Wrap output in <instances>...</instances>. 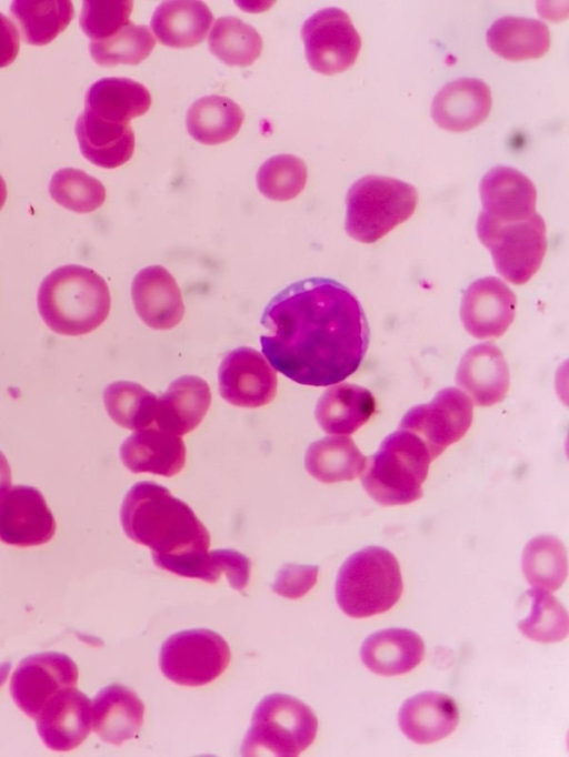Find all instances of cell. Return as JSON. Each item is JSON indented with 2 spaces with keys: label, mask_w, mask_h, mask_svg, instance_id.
<instances>
[{
  "label": "cell",
  "mask_w": 569,
  "mask_h": 757,
  "mask_svg": "<svg viewBox=\"0 0 569 757\" xmlns=\"http://www.w3.org/2000/svg\"><path fill=\"white\" fill-rule=\"evenodd\" d=\"M262 352L293 382L337 384L360 366L369 325L355 294L338 281L310 277L280 291L262 312Z\"/></svg>",
  "instance_id": "obj_1"
},
{
  "label": "cell",
  "mask_w": 569,
  "mask_h": 757,
  "mask_svg": "<svg viewBox=\"0 0 569 757\" xmlns=\"http://www.w3.org/2000/svg\"><path fill=\"white\" fill-rule=\"evenodd\" d=\"M120 522L128 538L151 549L153 563L208 552L210 535L191 507L153 482L126 494Z\"/></svg>",
  "instance_id": "obj_2"
},
{
  "label": "cell",
  "mask_w": 569,
  "mask_h": 757,
  "mask_svg": "<svg viewBox=\"0 0 569 757\" xmlns=\"http://www.w3.org/2000/svg\"><path fill=\"white\" fill-rule=\"evenodd\" d=\"M106 281L93 270L70 264L44 277L38 291V310L44 323L62 335H82L100 326L110 311Z\"/></svg>",
  "instance_id": "obj_3"
},
{
  "label": "cell",
  "mask_w": 569,
  "mask_h": 757,
  "mask_svg": "<svg viewBox=\"0 0 569 757\" xmlns=\"http://www.w3.org/2000/svg\"><path fill=\"white\" fill-rule=\"evenodd\" d=\"M431 455L413 433L399 428L366 457L360 478L366 492L385 506L405 505L422 496Z\"/></svg>",
  "instance_id": "obj_4"
},
{
  "label": "cell",
  "mask_w": 569,
  "mask_h": 757,
  "mask_svg": "<svg viewBox=\"0 0 569 757\" xmlns=\"http://www.w3.org/2000/svg\"><path fill=\"white\" fill-rule=\"evenodd\" d=\"M403 589L395 555L379 546L365 547L347 558L336 581V599L341 610L365 618L389 610Z\"/></svg>",
  "instance_id": "obj_5"
},
{
  "label": "cell",
  "mask_w": 569,
  "mask_h": 757,
  "mask_svg": "<svg viewBox=\"0 0 569 757\" xmlns=\"http://www.w3.org/2000/svg\"><path fill=\"white\" fill-rule=\"evenodd\" d=\"M417 203V190L405 181L362 176L347 193L346 232L359 242L373 243L408 220Z\"/></svg>",
  "instance_id": "obj_6"
},
{
  "label": "cell",
  "mask_w": 569,
  "mask_h": 757,
  "mask_svg": "<svg viewBox=\"0 0 569 757\" xmlns=\"http://www.w3.org/2000/svg\"><path fill=\"white\" fill-rule=\"evenodd\" d=\"M317 729L318 719L309 706L286 694H271L256 707L241 754L295 757L312 744Z\"/></svg>",
  "instance_id": "obj_7"
},
{
  "label": "cell",
  "mask_w": 569,
  "mask_h": 757,
  "mask_svg": "<svg viewBox=\"0 0 569 757\" xmlns=\"http://www.w3.org/2000/svg\"><path fill=\"white\" fill-rule=\"evenodd\" d=\"M497 272L512 284H525L538 271L547 250L546 224L535 213L516 222H497L480 212L476 225Z\"/></svg>",
  "instance_id": "obj_8"
},
{
  "label": "cell",
  "mask_w": 569,
  "mask_h": 757,
  "mask_svg": "<svg viewBox=\"0 0 569 757\" xmlns=\"http://www.w3.org/2000/svg\"><path fill=\"white\" fill-rule=\"evenodd\" d=\"M228 643L218 633L196 628L171 635L159 656L162 674L182 686H202L211 683L230 662Z\"/></svg>",
  "instance_id": "obj_9"
},
{
  "label": "cell",
  "mask_w": 569,
  "mask_h": 757,
  "mask_svg": "<svg viewBox=\"0 0 569 757\" xmlns=\"http://www.w3.org/2000/svg\"><path fill=\"white\" fill-rule=\"evenodd\" d=\"M301 37L309 65L327 75L349 69L361 48V38L350 17L339 8L313 13L305 21Z\"/></svg>",
  "instance_id": "obj_10"
},
{
  "label": "cell",
  "mask_w": 569,
  "mask_h": 757,
  "mask_svg": "<svg viewBox=\"0 0 569 757\" xmlns=\"http://www.w3.org/2000/svg\"><path fill=\"white\" fill-rule=\"evenodd\" d=\"M472 422V403L462 391L447 387L427 404L416 405L402 417L399 428L416 434L431 458L459 441Z\"/></svg>",
  "instance_id": "obj_11"
},
{
  "label": "cell",
  "mask_w": 569,
  "mask_h": 757,
  "mask_svg": "<svg viewBox=\"0 0 569 757\" xmlns=\"http://www.w3.org/2000/svg\"><path fill=\"white\" fill-rule=\"evenodd\" d=\"M78 667L66 654L47 652L22 659L10 680L16 705L36 719L44 704L59 690L76 687Z\"/></svg>",
  "instance_id": "obj_12"
},
{
  "label": "cell",
  "mask_w": 569,
  "mask_h": 757,
  "mask_svg": "<svg viewBox=\"0 0 569 757\" xmlns=\"http://www.w3.org/2000/svg\"><path fill=\"white\" fill-rule=\"evenodd\" d=\"M220 395L240 407H260L277 393V374L264 356L248 346L230 351L218 370Z\"/></svg>",
  "instance_id": "obj_13"
},
{
  "label": "cell",
  "mask_w": 569,
  "mask_h": 757,
  "mask_svg": "<svg viewBox=\"0 0 569 757\" xmlns=\"http://www.w3.org/2000/svg\"><path fill=\"white\" fill-rule=\"evenodd\" d=\"M56 521L40 491L17 485L0 499V541L18 547L48 543Z\"/></svg>",
  "instance_id": "obj_14"
},
{
  "label": "cell",
  "mask_w": 569,
  "mask_h": 757,
  "mask_svg": "<svg viewBox=\"0 0 569 757\" xmlns=\"http://www.w3.org/2000/svg\"><path fill=\"white\" fill-rule=\"evenodd\" d=\"M36 721L38 734L49 749L70 751L91 730V702L76 687L63 688L44 704Z\"/></svg>",
  "instance_id": "obj_15"
},
{
  "label": "cell",
  "mask_w": 569,
  "mask_h": 757,
  "mask_svg": "<svg viewBox=\"0 0 569 757\" xmlns=\"http://www.w3.org/2000/svg\"><path fill=\"white\" fill-rule=\"evenodd\" d=\"M516 295L499 279L487 276L472 282L461 300L465 329L477 339L502 335L515 317Z\"/></svg>",
  "instance_id": "obj_16"
},
{
  "label": "cell",
  "mask_w": 569,
  "mask_h": 757,
  "mask_svg": "<svg viewBox=\"0 0 569 757\" xmlns=\"http://www.w3.org/2000/svg\"><path fill=\"white\" fill-rule=\"evenodd\" d=\"M131 297L138 316L153 330H170L183 317L181 291L164 266L140 270L132 281Z\"/></svg>",
  "instance_id": "obj_17"
},
{
  "label": "cell",
  "mask_w": 569,
  "mask_h": 757,
  "mask_svg": "<svg viewBox=\"0 0 569 757\" xmlns=\"http://www.w3.org/2000/svg\"><path fill=\"white\" fill-rule=\"evenodd\" d=\"M482 211L497 222H516L536 213L537 191L531 180L517 169L497 165L481 179Z\"/></svg>",
  "instance_id": "obj_18"
},
{
  "label": "cell",
  "mask_w": 569,
  "mask_h": 757,
  "mask_svg": "<svg viewBox=\"0 0 569 757\" xmlns=\"http://www.w3.org/2000/svg\"><path fill=\"white\" fill-rule=\"evenodd\" d=\"M120 458L132 473H151L171 477L186 464V446L181 436L156 425L137 430L120 446Z\"/></svg>",
  "instance_id": "obj_19"
},
{
  "label": "cell",
  "mask_w": 569,
  "mask_h": 757,
  "mask_svg": "<svg viewBox=\"0 0 569 757\" xmlns=\"http://www.w3.org/2000/svg\"><path fill=\"white\" fill-rule=\"evenodd\" d=\"M491 109V92L480 79L459 78L448 82L431 103L433 121L448 131H468L480 124Z\"/></svg>",
  "instance_id": "obj_20"
},
{
  "label": "cell",
  "mask_w": 569,
  "mask_h": 757,
  "mask_svg": "<svg viewBox=\"0 0 569 757\" xmlns=\"http://www.w3.org/2000/svg\"><path fill=\"white\" fill-rule=\"evenodd\" d=\"M456 381L476 405L501 402L508 392L510 375L500 349L492 343L470 347L460 361Z\"/></svg>",
  "instance_id": "obj_21"
},
{
  "label": "cell",
  "mask_w": 569,
  "mask_h": 757,
  "mask_svg": "<svg viewBox=\"0 0 569 757\" xmlns=\"http://www.w3.org/2000/svg\"><path fill=\"white\" fill-rule=\"evenodd\" d=\"M458 721L456 702L438 692H423L408 698L398 713L400 729L417 744H431L449 736Z\"/></svg>",
  "instance_id": "obj_22"
},
{
  "label": "cell",
  "mask_w": 569,
  "mask_h": 757,
  "mask_svg": "<svg viewBox=\"0 0 569 757\" xmlns=\"http://www.w3.org/2000/svg\"><path fill=\"white\" fill-rule=\"evenodd\" d=\"M210 403L211 392L203 378L180 376L158 397L153 425L182 436L201 423Z\"/></svg>",
  "instance_id": "obj_23"
},
{
  "label": "cell",
  "mask_w": 569,
  "mask_h": 757,
  "mask_svg": "<svg viewBox=\"0 0 569 757\" xmlns=\"http://www.w3.org/2000/svg\"><path fill=\"white\" fill-rule=\"evenodd\" d=\"M91 713L94 733L106 743L121 745L139 733L144 706L133 690L113 684L96 695Z\"/></svg>",
  "instance_id": "obj_24"
},
{
  "label": "cell",
  "mask_w": 569,
  "mask_h": 757,
  "mask_svg": "<svg viewBox=\"0 0 569 757\" xmlns=\"http://www.w3.org/2000/svg\"><path fill=\"white\" fill-rule=\"evenodd\" d=\"M76 135L82 155L100 168H118L133 154L130 123L109 122L83 111L76 122Z\"/></svg>",
  "instance_id": "obj_25"
},
{
  "label": "cell",
  "mask_w": 569,
  "mask_h": 757,
  "mask_svg": "<svg viewBox=\"0 0 569 757\" xmlns=\"http://www.w3.org/2000/svg\"><path fill=\"white\" fill-rule=\"evenodd\" d=\"M421 637L406 628H388L373 633L362 644L360 656L371 672L382 676L402 675L422 660Z\"/></svg>",
  "instance_id": "obj_26"
},
{
  "label": "cell",
  "mask_w": 569,
  "mask_h": 757,
  "mask_svg": "<svg viewBox=\"0 0 569 757\" xmlns=\"http://www.w3.org/2000/svg\"><path fill=\"white\" fill-rule=\"evenodd\" d=\"M376 401L362 386L341 383L327 388L320 396L315 416L328 434H352L371 417Z\"/></svg>",
  "instance_id": "obj_27"
},
{
  "label": "cell",
  "mask_w": 569,
  "mask_h": 757,
  "mask_svg": "<svg viewBox=\"0 0 569 757\" xmlns=\"http://www.w3.org/2000/svg\"><path fill=\"white\" fill-rule=\"evenodd\" d=\"M213 16L201 1L173 0L162 2L151 18L157 39L170 48H191L207 36Z\"/></svg>",
  "instance_id": "obj_28"
},
{
  "label": "cell",
  "mask_w": 569,
  "mask_h": 757,
  "mask_svg": "<svg viewBox=\"0 0 569 757\" xmlns=\"http://www.w3.org/2000/svg\"><path fill=\"white\" fill-rule=\"evenodd\" d=\"M84 111L116 123H129L144 114L151 105L149 90L128 78H103L87 91Z\"/></svg>",
  "instance_id": "obj_29"
},
{
  "label": "cell",
  "mask_w": 569,
  "mask_h": 757,
  "mask_svg": "<svg viewBox=\"0 0 569 757\" xmlns=\"http://www.w3.org/2000/svg\"><path fill=\"white\" fill-rule=\"evenodd\" d=\"M486 40L498 55L520 61L542 57L550 47V32L537 19L505 16L490 26Z\"/></svg>",
  "instance_id": "obj_30"
},
{
  "label": "cell",
  "mask_w": 569,
  "mask_h": 757,
  "mask_svg": "<svg viewBox=\"0 0 569 757\" xmlns=\"http://www.w3.org/2000/svg\"><path fill=\"white\" fill-rule=\"evenodd\" d=\"M366 457L347 436H327L313 442L305 455L307 472L322 483L352 481L360 475Z\"/></svg>",
  "instance_id": "obj_31"
},
{
  "label": "cell",
  "mask_w": 569,
  "mask_h": 757,
  "mask_svg": "<svg viewBox=\"0 0 569 757\" xmlns=\"http://www.w3.org/2000/svg\"><path fill=\"white\" fill-rule=\"evenodd\" d=\"M242 109L231 99L208 95L192 103L187 113L189 134L203 144H219L232 139L243 122Z\"/></svg>",
  "instance_id": "obj_32"
},
{
  "label": "cell",
  "mask_w": 569,
  "mask_h": 757,
  "mask_svg": "<svg viewBox=\"0 0 569 757\" xmlns=\"http://www.w3.org/2000/svg\"><path fill=\"white\" fill-rule=\"evenodd\" d=\"M11 13L19 22L26 42L44 46L61 33L73 18L71 1H13Z\"/></svg>",
  "instance_id": "obj_33"
},
{
  "label": "cell",
  "mask_w": 569,
  "mask_h": 757,
  "mask_svg": "<svg viewBox=\"0 0 569 757\" xmlns=\"http://www.w3.org/2000/svg\"><path fill=\"white\" fill-rule=\"evenodd\" d=\"M522 572L533 588L557 591L567 576V552L559 538L540 535L528 542L522 559Z\"/></svg>",
  "instance_id": "obj_34"
},
{
  "label": "cell",
  "mask_w": 569,
  "mask_h": 757,
  "mask_svg": "<svg viewBox=\"0 0 569 757\" xmlns=\"http://www.w3.org/2000/svg\"><path fill=\"white\" fill-rule=\"evenodd\" d=\"M157 402L153 393L129 381L113 382L103 392V403L111 420L134 431L153 425Z\"/></svg>",
  "instance_id": "obj_35"
},
{
  "label": "cell",
  "mask_w": 569,
  "mask_h": 757,
  "mask_svg": "<svg viewBox=\"0 0 569 757\" xmlns=\"http://www.w3.org/2000/svg\"><path fill=\"white\" fill-rule=\"evenodd\" d=\"M209 49L230 67H248L260 55L262 39L253 27L227 16L216 20L209 34Z\"/></svg>",
  "instance_id": "obj_36"
},
{
  "label": "cell",
  "mask_w": 569,
  "mask_h": 757,
  "mask_svg": "<svg viewBox=\"0 0 569 757\" xmlns=\"http://www.w3.org/2000/svg\"><path fill=\"white\" fill-rule=\"evenodd\" d=\"M156 40L148 27L129 22L107 39L89 44L93 60L103 67L138 64L152 51Z\"/></svg>",
  "instance_id": "obj_37"
},
{
  "label": "cell",
  "mask_w": 569,
  "mask_h": 757,
  "mask_svg": "<svg viewBox=\"0 0 569 757\" xmlns=\"http://www.w3.org/2000/svg\"><path fill=\"white\" fill-rule=\"evenodd\" d=\"M49 192L58 204L77 213L92 212L106 200V189L98 179L71 168L52 175Z\"/></svg>",
  "instance_id": "obj_38"
},
{
  "label": "cell",
  "mask_w": 569,
  "mask_h": 757,
  "mask_svg": "<svg viewBox=\"0 0 569 757\" xmlns=\"http://www.w3.org/2000/svg\"><path fill=\"white\" fill-rule=\"evenodd\" d=\"M531 599L530 614L518 623V628L528 638L540 643H555L568 635V614L565 607L549 592L532 588L527 592Z\"/></svg>",
  "instance_id": "obj_39"
},
{
  "label": "cell",
  "mask_w": 569,
  "mask_h": 757,
  "mask_svg": "<svg viewBox=\"0 0 569 757\" xmlns=\"http://www.w3.org/2000/svg\"><path fill=\"white\" fill-rule=\"evenodd\" d=\"M257 186L268 199L288 201L296 198L307 182L305 162L291 154L271 157L257 172Z\"/></svg>",
  "instance_id": "obj_40"
},
{
  "label": "cell",
  "mask_w": 569,
  "mask_h": 757,
  "mask_svg": "<svg viewBox=\"0 0 569 757\" xmlns=\"http://www.w3.org/2000/svg\"><path fill=\"white\" fill-rule=\"evenodd\" d=\"M132 1H84L80 26L92 41L109 38L130 21Z\"/></svg>",
  "instance_id": "obj_41"
},
{
  "label": "cell",
  "mask_w": 569,
  "mask_h": 757,
  "mask_svg": "<svg viewBox=\"0 0 569 757\" xmlns=\"http://www.w3.org/2000/svg\"><path fill=\"white\" fill-rule=\"evenodd\" d=\"M318 566L284 565L276 576L272 589L287 598L303 596L317 582Z\"/></svg>",
  "instance_id": "obj_42"
},
{
  "label": "cell",
  "mask_w": 569,
  "mask_h": 757,
  "mask_svg": "<svg viewBox=\"0 0 569 757\" xmlns=\"http://www.w3.org/2000/svg\"><path fill=\"white\" fill-rule=\"evenodd\" d=\"M19 34L14 24L0 12V68L13 62L19 52Z\"/></svg>",
  "instance_id": "obj_43"
},
{
  "label": "cell",
  "mask_w": 569,
  "mask_h": 757,
  "mask_svg": "<svg viewBox=\"0 0 569 757\" xmlns=\"http://www.w3.org/2000/svg\"><path fill=\"white\" fill-rule=\"evenodd\" d=\"M10 485H11L10 466L3 453L0 452V498L8 492Z\"/></svg>",
  "instance_id": "obj_44"
},
{
  "label": "cell",
  "mask_w": 569,
  "mask_h": 757,
  "mask_svg": "<svg viewBox=\"0 0 569 757\" xmlns=\"http://www.w3.org/2000/svg\"><path fill=\"white\" fill-rule=\"evenodd\" d=\"M6 199H7V186H6L4 180L0 175V210L3 206Z\"/></svg>",
  "instance_id": "obj_45"
},
{
  "label": "cell",
  "mask_w": 569,
  "mask_h": 757,
  "mask_svg": "<svg viewBox=\"0 0 569 757\" xmlns=\"http://www.w3.org/2000/svg\"><path fill=\"white\" fill-rule=\"evenodd\" d=\"M10 669V664H2L0 665V686L4 683L8 670Z\"/></svg>",
  "instance_id": "obj_46"
}]
</instances>
